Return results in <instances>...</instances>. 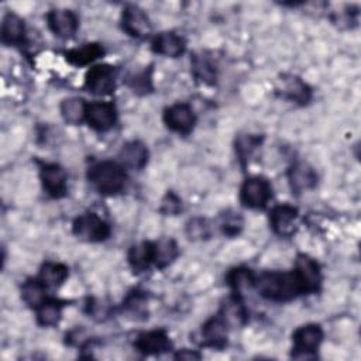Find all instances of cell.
<instances>
[{"label": "cell", "mask_w": 361, "mask_h": 361, "mask_svg": "<svg viewBox=\"0 0 361 361\" xmlns=\"http://www.w3.org/2000/svg\"><path fill=\"white\" fill-rule=\"evenodd\" d=\"M254 288L262 298L275 302H286L295 299L298 295H303L293 271H268L255 275Z\"/></svg>", "instance_id": "obj_1"}, {"label": "cell", "mask_w": 361, "mask_h": 361, "mask_svg": "<svg viewBox=\"0 0 361 361\" xmlns=\"http://www.w3.org/2000/svg\"><path fill=\"white\" fill-rule=\"evenodd\" d=\"M87 179L99 193L117 195L126 188L127 175L121 164L104 159L89 166Z\"/></svg>", "instance_id": "obj_2"}, {"label": "cell", "mask_w": 361, "mask_h": 361, "mask_svg": "<svg viewBox=\"0 0 361 361\" xmlns=\"http://www.w3.org/2000/svg\"><path fill=\"white\" fill-rule=\"evenodd\" d=\"M72 231L73 234L89 243H99L104 241L106 238L110 237L111 228L106 220H103L100 216L96 213H83L79 214L72 224Z\"/></svg>", "instance_id": "obj_3"}, {"label": "cell", "mask_w": 361, "mask_h": 361, "mask_svg": "<svg viewBox=\"0 0 361 361\" xmlns=\"http://www.w3.org/2000/svg\"><path fill=\"white\" fill-rule=\"evenodd\" d=\"M292 341L293 358H312L323 341V329L316 323L300 326L293 331Z\"/></svg>", "instance_id": "obj_4"}, {"label": "cell", "mask_w": 361, "mask_h": 361, "mask_svg": "<svg viewBox=\"0 0 361 361\" xmlns=\"http://www.w3.org/2000/svg\"><path fill=\"white\" fill-rule=\"evenodd\" d=\"M272 197V186L262 176L248 178L240 190V202L250 209H262Z\"/></svg>", "instance_id": "obj_5"}, {"label": "cell", "mask_w": 361, "mask_h": 361, "mask_svg": "<svg viewBox=\"0 0 361 361\" xmlns=\"http://www.w3.org/2000/svg\"><path fill=\"white\" fill-rule=\"evenodd\" d=\"M293 272L300 285L302 293L309 295L320 289L322 272L319 264L306 254H299L295 261Z\"/></svg>", "instance_id": "obj_6"}, {"label": "cell", "mask_w": 361, "mask_h": 361, "mask_svg": "<svg viewBox=\"0 0 361 361\" xmlns=\"http://www.w3.org/2000/svg\"><path fill=\"white\" fill-rule=\"evenodd\" d=\"M39 164V179L44 190L54 199L63 197L68 192V176L62 166L51 162Z\"/></svg>", "instance_id": "obj_7"}, {"label": "cell", "mask_w": 361, "mask_h": 361, "mask_svg": "<svg viewBox=\"0 0 361 361\" xmlns=\"http://www.w3.org/2000/svg\"><path fill=\"white\" fill-rule=\"evenodd\" d=\"M85 86L90 93L97 96L113 93L116 87V69L107 63L90 68L85 76Z\"/></svg>", "instance_id": "obj_8"}, {"label": "cell", "mask_w": 361, "mask_h": 361, "mask_svg": "<svg viewBox=\"0 0 361 361\" xmlns=\"http://www.w3.org/2000/svg\"><path fill=\"white\" fill-rule=\"evenodd\" d=\"M164 123L169 130L182 135H188L196 124V116L188 103L179 102L165 109Z\"/></svg>", "instance_id": "obj_9"}, {"label": "cell", "mask_w": 361, "mask_h": 361, "mask_svg": "<svg viewBox=\"0 0 361 361\" xmlns=\"http://www.w3.org/2000/svg\"><path fill=\"white\" fill-rule=\"evenodd\" d=\"M85 120L93 130L99 133L109 131L117 121V109L110 102L87 103Z\"/></svg>", "instance_id": "obj_10"}, {"label": "cell", "mask_w": 361, "mask_h": 361, "mask_svg": "<svg viewBox=\"0 0 361 361\" xmlns=\"http://www.w3.org/2000/svg\"><path fill=\"white\" fill-rule=\"evenodd\" d=\"M121 28L134 38H142L151 32V23L138 6L127 4L121 13Z\"/></svg>", "instance_id": "obj_11"}, {"label": "cell", "mask_w": 361, "mask_h": 361, "mask_svg": "<svg viewBox=\"0 0 361 361\" xmlns=\"http://www.w3.org/2000/svg\"><path fill=\"white\" fill-rule=\"evenodd\" d=\"M47 21L49 30L59 38H71L79 27L78 16L68 8H54L48 11Z\"/></svg>", "instance_id": "obj_12"}, {"label": "cell", "mask_w": 361, "mask_h": 361, "mask_svg": "<svg viewBox=\"0 0 361 361\" xmlns=\"http://www.w3.org/2000/svg\"><path fill=\"white\" fill-rule=\"evenodd\" d=\"M134 347L137 351L145 355H151V354H162L172 350V343L166 331L162 329H158V330L141 333L135 338Z\"/></svg>", "instance_id": "obj_13"}, {"label": "cell", "mask_w": 361, "mask_h": 361, "mask_svg": "<svg viewBox=\"0 0 361 361\" xmlns=\"http://www.w3.org/2000/svg\"><path fill=\"white\" fill-rule=\"evenodd\" d=\"M298 219V209L288 204H276L269 212V224L272 230L282 237H289L295 231V221Z\"/></svg>", "instance_id": "obj_14"}, {"label": "cell", "mask_w": 361, "mask_h": 361, "mask_svg": "<svg viewBox=\"0 0 361 361\" xmlns=\"http://www.w3.org/2000/svg\"><path fill=\"white\" fill-rule=\"evenodd\" d=\"M288 180L292 192L299 195L317 185V173L306 162H295L288 169Z\"/></svg>", "instance_id": "obj_15"}, {"label": "cell", "mask_w": 361, "mask_h": 361, "mask_svg": "<svg viewBox=\"0 0 361 361\" xmlns=\"http://www.w3.org/2000/svg\"><path fill=\"white\" fill-rule=\"evenodd\" d=\"M227 333L228 326L217 313L216 316L206 320V323L202 326V343L213 348H223L227 343Z\"/></svg>", "instance_id": "obj_16"}, {"label": "cell", "mask_w": 361, "mask_h": 361, "mask_svg": "<svg viewBox=\"0 0 361 361\" xmlns=\"http://www.w3.org/2000/svg\"><path fill=\"white\" fill-rule=\"evenodd\" d=\"M151 48L155 54L169 56V58H178L185 52L186 44H185V39L176 32L165 31L154 37L151 42Z\"/></svg>", "instance_id": "obj_17"}, {"label": "cell", "mask_w": 361, "mask_h": 361, "mask_svg": "<svg viewBox=\"0 0 361 361\" xmlns=\"http://www.w3.org/2000/svg\"><path fill=\"white\" fill-rule=\"evenodd\" d=\"M118 158L123 166L140 171L148 162V149L141 141L134 140V141L126 142L121 147L118 152Z\"/></svg>", "instance_id": "obj_18"}, {"label": "cell", "mask_w": 361, "mask_h": 361, "mask_svg": "<svg viewBox=\"0 0 361 361\" xmlns=\"http://www.w3.org/2000/svg\"><path fill=\"white\" fill-rule=\"evenodd\" d=\"M1 41L7 45H23L25 42L24 21L14 13L4 14L1 20Z\"/></svg>", "instance_id": "obj_19"}, {"label": "cell", "mask_w": 361, "mask_h": 361, "mask_svg": "<svg viewBox=\"0 0 361 361\" xmlns=\"http://www.w3.org/2000/svg\"><path fill=\"white\" fill-rule=\"evenodd\" d=\"M281 94L295 103L306 104L312 99L310 87L296 76H288L282 79V86L278 89Z\"/></svg>", "instance_id": "obj_20"}, {"label": "cell", "mask_w": 361, "mask_h": 361, "mask_svg": "<svg viewBox=\"0 0 361 361\" xmlns=\"http://www.w3.org/2000/svg\"><path fill=\"white\" fill-rule=\"evenodd\" d=\"M219 314L223 317V320L227 323L228 327H240L247 322V310L238 295L228 298L219 312Z\"/></svg>", "instance_id": "obj_21"}, {"label": "cell", "mask_w": 361, "mask_h": 361, "mask_svg": "<svg viewBox=\"0 0 361 361\" xmlns=\"http://www.w3.org/2000/svg\"><path fill=\"white\" fill-rule=\"evenodd\" d=\"M128 264L134 272H142L154 264V243L142 241L135 244L128 251Z\"/></svg>", "instance_id": "obj_22"}, {"label": "cell", "mask_w": 361, "mask_h": 361, "mask_svg": "<svg viewBox=\"0 0 361 361\" xmlns=\"http://www.w3.org/2000/svg\"><path fill=\"white\" fill-rule=\"evenodd\" d=\"M103 54H104V49L100 44L89 42V44H83L82 47L66 51L65 58L69 63L75 66H85L96 61L97 58H100Z\"/></svg>", "instance_id": "obj_23"}, {"label": "cell", "mask_w": 361, "mask_h": 361, "mask_svg": "<svg viewBox=\"0 0 361 361\" xmlns=\"http://www.w3.org/2000/svg\"><path fill=\"white\" fill-rule=\"evenodd\" d=\"M192 72L193 76L206 83V85H213L217 79V69L216 63L210 59L209 55L206 54H195L192 56Z\"/></svg>", "instance_id": "obj_24"}, {"label": "cell", "mask_w": 361, "mask_h": 361, "mask_svg": "<svg viewBox=\"0 0 361 361\" xmlns=\"http://www.w3.org/2000/svg\"><path fill=\"white\" fill-rule=\"evenodd\" d=\"M69 275L68 267L59 262H45L39 269V279L49 289L59 288Z\"/></svg>", "instance_id": "obj_25"}, {"label": "cell", "mask_w": 361, "mask_h": 361, "mask_svg": "<svg viewBox=\"0 0 361 361\" xmlns=\"http://www.w3.org/2000/svg\"><path fill=\"white\" fill-rule=\"evenodd\" d=\"M47 289L39 278H30L21 286V298L30 307L37 309L47 300Z\"/></svg>", "instance_id": "obj_26"}, {"label": "cell", "mask_w": 361, "mask_h": 361, "mask_svg": "<svg viewBox=\"0 0 361 361\" xmlns=\"http://www.w3.org/2000/svg\"><path fill=\"white\" fill-rule=\"evenodd\" d=\"M87 103L82 97H68L61 103V114L69 124H79L86 118Z\"/></svg>", "instance_id": "obj_27"}, {"label": "cell", "mask_w": 361, "mask_h": 361, "mask_svg": "<svg viewBox=\"0 0 361 361\" xmlns=\"http://www.w3.org/2000/svg\"><path fill=\"white\" fill-rule=\"evenodd\" d=\"M178 244L172 238H162L154 243V264L162 269L178 257Z\"/></svg>", "instance_id": "obj_28"}, {"label": "cell", "mask_w": 361, "mask_h": 361, "mask_svg": "<svg viewBox=\"0 0 361 361\" xmlns=\"http://www.w3.org/2000/svg\"><path fill=\"white\" fill-rule=\"evenodd\" d=\"M262 135L258 134H240L235 138V154L238 159L243 162V165L248 161V158L252 155V152L261 145Z\"/></svg>", "instance_id": "obj_29"}, {"label": "cell", "mask_w": 361, "mask_h": 361, "mask_svg": "<svg viewBox=\"0 0 361 361\" xmlns=\"http://www.w3.org/2000/svg\"><path fill=\"white\" fill-rule=\"evenodd\" d=\"M62 313V305L56 300H45L37 307V323L42 327L58 324Z\"/></svg>", "instance_id": "obj_30"}, {"label": "cell", "mask_w": 361, "mask_h": 361, "mask_svg": "<svg viewBox=\"0 0 361 361\" xmlns=\"http://www.w3.org/2000/svg\"><path fill=\"white\" fill-rule=\"evenodd\" d=\"M255 282V274L245 267H238L227 274V283L233 288L234 293H240L243 289L252 288Z\"/></svg>", "instance_id": "obj_31"}, {"label": "cell", "mask_w": 361, "mask_h": 361, "mask_svg": "<svg viewBox=\"0 0 361 361\" xmlns=\"http://www.w3.org/2000/svg\"><path fill=\"white\" fill-rule=\"evenodd\" d=\"M244 220L240 213L227 210L220 216V228L224 235L227 237H235L243 230Z\"/></svg>", "instance_id": "obj_32"}, {"label": "cell", "mask_w": 361, "mask_h": 361, "mask_svg": "<svg viewBox=\"0 0 361 361\" xmlns=\"http://www.w3.org/2000/svg\"><path fill=\"white\" fill-rule=\"evenodd\" d=\"M127 85L134 93L147 94L152 89V78H151V68L144 69L141 72L133 73L127 78Z\"/></svg>", "instance_id": "obj_33"}, {"label": "cell", "mask_w": 361, "mask_h": 361, "mask_svg": "<svg viewBox=\"0 0 361 361\" xmlns=\"http://www.w3.org/2000/svg\"><path fill=\"white\" fill-rule=\"evenodd\" d=\"M210 224L203 217H193L186 223V235L193 240H206L210 237Z\"/></svg>", "instance_id": "obj_34"}, {"label": "cell", "mask_w": 361, "mask_h": 361, "mask_svg": "<svg viewBox=\"0 0 361 361\" xmlns=\"http://www.w3.org/2000/svg\"><path fill=\"white\" fill-rule=\"evenodd\" d=\"M182 210V202L173 192H166L161 202V212L166 216H175Z\"/></svg>", "instance_id": "obj_35"}, {"label": "cell", "mask_w": 361, "mask_h": 361, "mask_svg": "<svg viewBox=\"0 0 361 361\" xmlns=\"http://www.w3.org/2000/svg\"><path fill=\"white\" fill-rule=\"evenodd\" d=\"M175 358L176 360H199L200 354L196 351H192V350H180L176 353Z\"/></svg>", "instance_id": "obj_36"}]
</instances>
